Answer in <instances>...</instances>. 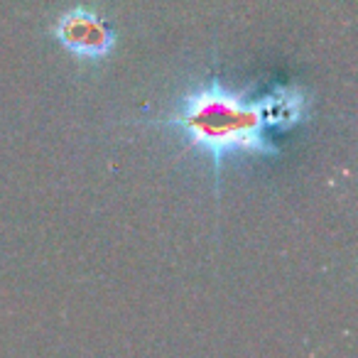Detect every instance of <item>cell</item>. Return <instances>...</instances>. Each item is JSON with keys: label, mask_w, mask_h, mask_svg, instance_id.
Listing matches in <instances>:
<instances>
[{"label": "cell", "mask_w": 358, "mask_h": 358, "mask_svg": "<svg viewBox=\"0 0 358 358\" xmlns=\"http://www.w3.org/2000/svg\"><path fill=\"white\" fill-rule=\"evenodd\" d=\"M302 99L278 91L275 96L245 101L241 94L219 84H209L187 96L169 115L167 125L185 133L189 145L204 150L216 169L229 157H270L280 150L268 130L273 125H294L299 120Z\"/></svg>", "instance_id": "cell-1"}, {"label": "cell", "mask_w": 358, "mask_h": 358, "mask_svg": "<svg viewBox=\"0 0 358 358\" xmlns=\"http://www.w3.org/2000/svg\"><path fill=\"white\" fill-rule=\"evenodd\" d=\"M55 37L71 55L84 57V59H103L115 45L113 27L86 8H74L64 13L55 25Z\"/></svg>", "instance_id": "cell-2"}]
</instances>
